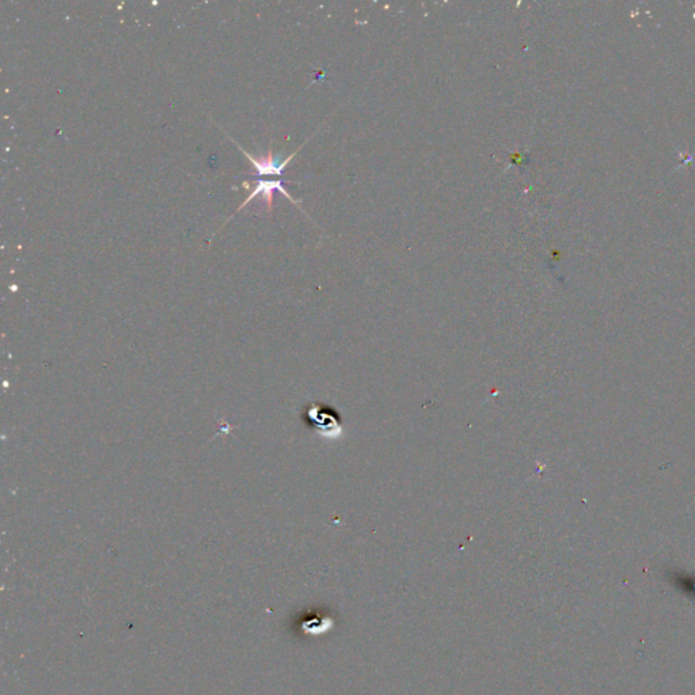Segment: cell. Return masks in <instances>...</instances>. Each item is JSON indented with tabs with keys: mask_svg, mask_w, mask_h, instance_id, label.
Segmentation results:
<instances>
[{
	"mask_svg": "<svg viewBox=\"0 0 695 695\" xmlns=\"http://www.w3.org/2000/svg\"><path fill=\"white\" fill-rule=\"evenodd\" d=\"M245 152L246 157L251 160L254 168H257V176H280V174L282 173V170H284L285 166H287V163L290 162L291 158L295 155L294 152L291 157H288L287 159L282 160V162L279 158L274 157V154H272V150H269L268 155H266V157L259 158H254L251 157L249 152Z\"/></svg>",
	"mask_w": 695,
	"mask_h": 695,
	"instance_id": "obj_2",
	"label": "cell"
},
{
	"mask_svg": "<svg viewBox=\"0 0 695 695\" xmlns=\"http://www.w3.org/2000/svg\"><path fill=\"white\" fill-rule=\"evenodd\" d=\"M306 424L323 437H336L341 433V416L339 412L325 404H311L303 412Z\"/></svg>",
	"mask_w": 695,
	"mask_h": 695,
	"instance_id": "obj_1",
	"label": "cell"
},
{
	"mask_svg": "<svg viewBox=\"0 0 695 695\" xmlns=\"http://www.w3.org/2000/svg\"><path fill=\"white\" fill-rule=\"evenodd\" d=\"M274 189L284 193V196L288 197V199L292 200V197L285 192L284 188H282V181H258L253 193L246 199V201L243 202L242 207H241L240 209H242L248 202H250V200H253L254 197L258 196V194H263L264 199L266 200V206H268V208H272V206H274Z\"/></svg>",
	"mask_w": 695,
	"mask_h": 695,
	"instance_id": "obj_3",
	"label": "cell"
}]
</instances>
